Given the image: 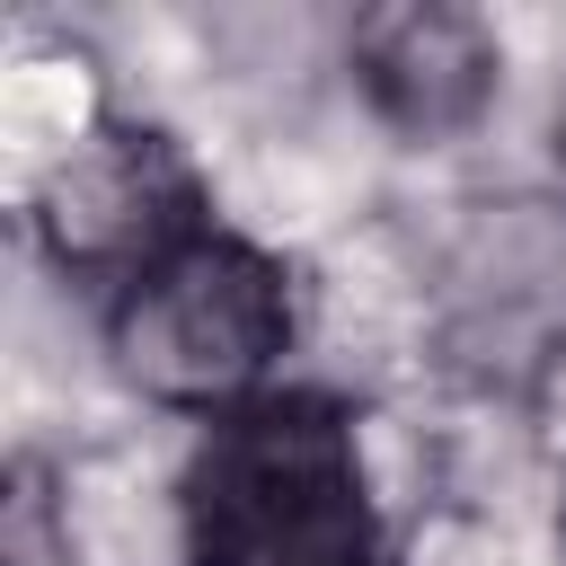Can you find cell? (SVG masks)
<instances>
[{
	"label": "cell",
	"instance_id": "cell-3",
	"mask_svg": "<svg viewBox=\"0 0 566 566\" xmlns=\"http://www.w3.org/2000/svg\"><path fill=\"white\" fill-rule=\"evenodd\" d=\"M35 230L53 248V265H80V274H142L159 265L177 239H195V212H186V168L168 159L159 133H133V124H106L88 142H71L35 195Z\"/></svg>",
	"mask_w": 566,
	"mask_h": 566
},
{
	"label": "cell",
	"instance_id": "cell-2",
	"mask_svg": "<svg viewBox=\"0 0 566 566\" xmlns=\"http://www.w3.org/2000/svg\"><path fill=\"white\" fill-rule=\"evenodd\" d=\"M292 336L283 265L230 230L177 239L159 265H142L115 292V363L142 398L230 416L265 398V371Z\"/></svg>",
	"mask_w": 566,
	"mask_h": 566
},
{
	"label": "cell",
	"instance_id": "cell-5",
	"mask_svg": "<svg viewBox=\"0 0 566 566\" xmlns=\"http://www.w3.org/2000/svg\"><path fill=\"white\" fill-rule=\"evenodd\" d=\"M0 566H71V522H62V486L53 469L27 451L0 478Z\"/></svg>",
	"mask_w": 566,
	"mask_h": 566
},
{
	"label": "cell",
	"instance_id": "cell-1",
	"mask_svg": "<svg viewBox=\"0 0 566 566\" xmlns=\"http://www.w3.org/2000/svg\"><path fill=\"white\" fill-rule=\"evenodd\" d=\"M186 566H380L363 451L336 398L265 389L212 416L186 469Z\"/></svg>",
	"mask_w": 566,
	"mask_h": 566
},
{
	"label": "cell",
	"instance_id": "cell-4",
	"mask_svg": "<svg viewBox=\"0 0 566 566\" xmlns=\"http://www.w3.org/2000/svg\"><path fill=\"white\" fill-rule=\"evenodd\" d=\"M354 80L380 106V124H398L407 142H442V133L478 124L495 97V35L469 9L398 0L354 27Z\"/></svg>",
	"mask_w": 566,
	"mask_h": 566
},
{
	"label": "cell",
	"instance_id": "cell-6",
	"mask_svg": "<svg viewBox=\"0 0 566 566\" xmlns=\"http://www.w3.org/2000/svg\"><path fill=\"white\" fill-rule=\"evenodd\" d=\"M557 150H566V106H557Z\"/></svg>",
	"mask_w": 566,
	"mask_h": 566
}]
</instances>
